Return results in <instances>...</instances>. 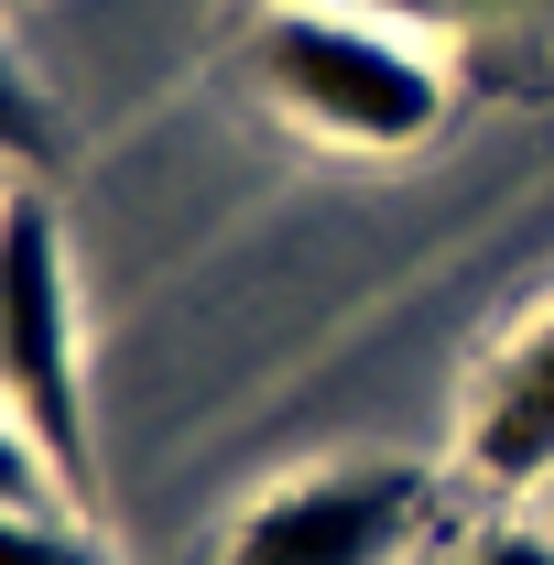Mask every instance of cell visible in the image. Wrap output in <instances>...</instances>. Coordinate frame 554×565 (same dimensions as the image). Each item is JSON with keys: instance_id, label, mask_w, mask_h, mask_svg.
I'll use <instances>...</instances> for the list:
<instances>
[{"instance_id": "9", "label": "cell", "mask_w": 554, "mask_h": 565, "mask_svg": "<svg viewBox=\"0 0 554 565\" xmlns=\"http://www.w3.org/2000/svg\"><path fill=\"white\" fill-rule=\"evenodd\" d=\"M327 11H370V22H424V11H446V0H327Z\"/></svg>"}, {"instance_id": "3", "label": "cell", "mask_w": 554, "mask_h": 565, "mask_svg": "<svg viewBox=\"0 0 554 565\" xmlns=\"http://www.w3.org/2000/svg\"><path fill=\"white\" fill-rule=\"evenodd\" d=\"M414 511H424L414 468H316L239 522L228 565H392L414 544Z\"/></svg>"}, {"instance_id": "4", "label": "cell", "mask_w": 554, "mask_h": 565, "mask_svg": "<svg viewBox=\"0 0 554 565\" xmlns=\"http://www.w3.org/2000/svg\"><path fill=\"white\" fill-rule=\"evenodd\" d=\"M468 468H479L489 490H533V479H554V316L489 370L479 414H468Z\"/></svg>"}, {"instance_id": "1", "label": "cell", "mask_w": 554, "mask_h": 565, "mask_svg": "<svg viewBox=\"0 0 554 565\" xmlns=\"http://www.w3.org/2000/svg\"><path fill=\"white\" fill-rule=\"evenodd\" d=\"M251 66L305 131L359 141V152H414L446 120V76L424 66L414 44L370 11H327V0H294L251 33Z\"/></svg>"}, {"instance_id": "6", "label": "cell", "mask_w": 554, "mask_h": 565, "mask_svg": "<svg viewBox=\"0 0 554 565\" xmlns=\"http://www.w3.org/2000/svg\"><path fill=\"white\" fill-rule=\"evenodd\" d=\"M0 565H109V555L55 511H0Z\"/></svg>"}, {"instance_id": "8", "label": "cell", "mask_w": 554, "mask_h": 565, "mask_svg": "<svg viewBox=\"0 0 554 565\" xmlns=\"http://www.w3.org/2000/svg\"><path fill=\"white\" fill-rule=\"evenodd\" d=\"M468 565H554V533H522V522H511V533H489Z\"/></svg>"}, {"instance_id": "2", "label": "cell", "mask_w": 554, "mask_h": 565, "mask_svg": "<svg viewBox=\"0 0 554 565\" xmlns=\"http://www.w3.org/2000/svg\"><path fill=\"white\" fill-rule=\"evenodd\" d=\"M0 392L44 435V457L87 490V381H76V294H66V228L33 185L0 196Z\"/></svg>"}, {"instance_id": "10", "label": "cell", "mask_w": 554, "mask_h": 565, "mask_svg": "<svg viewBox=\"0 0 554 565\" xmlns=\"http://www.w3.org/2000/svg\"><path fill=\"white\" fill-rule=\"evenodd\" d=\"M446 11H522V0H446Z\"/></svg>"}, {"instance_id": "7", "label": "cell", "mask_w": 554, "mask_h": 565, "mask_svg": "<svg viewBox=\"0 0 554 565\" xmlns=\"http://www.w3.org/2000/svg\"><path fill=\"white\" fill-rule=\"evenodd\" d=\"M0 152L11 163H44L55 152V120H44V98H33V76L0 55Z\"/></svg>"}, {"instance_id": "5", "label": "cell", "mask_w": 554, "mask_h": 565, "mask_svg": "<svg viewBox=\"0 0 554 565\" xmlns=\"http://www.w3.org/2000/svg\"><path fill=\"white\" fill-rule=\"evenodd\" d=\"M0 511H55V522H76L66 468L44 457V435H33L22 414H0Z\"/></svg>"}]
</instances>
